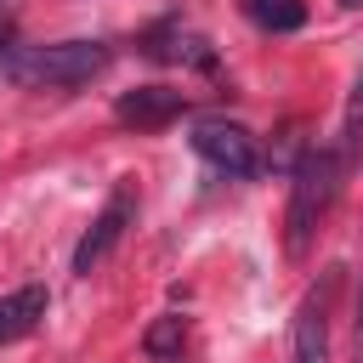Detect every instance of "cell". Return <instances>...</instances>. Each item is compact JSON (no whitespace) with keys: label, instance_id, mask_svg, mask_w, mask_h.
<instances>
[{"label":"cell","instance_id":"6da1fadb","mask_svg":"<svg viewBox=\"0 0 363 363\" xmlns=\"http://www.w3.org/2000/svg\"><path fill=\"white\" fill-rule=\"evenodd\" d=\"M113 62V51L102 40H57V45H23L6 57V79L23 91H74L85 79H96Z\"/></svg>","mask_w":363,"mask_h":363},{"label":"cell","instance_id":"7a4b0ae2","mask_svg":"<svg viewBox=\"0 0 363 363\" xmlns=\"http://www.w3.org/2000/svg\"><path fill=\"white\" fill-rule=\"evenodd\" d=\"M335 187H340V159L329 147H312L301 164H295V182H289V210H284V250L301 261L312 233L323 227L329 204H335Z\"/></svg>","mask_w":363,"mask_h":363},{"label":"cell","instance_id":"3957f363","mask_svg":"<svg viewBox=\"0 0 363 363\" xmlns=\"http://www.w3.org/2000/svg\"><path fill=\"white\" fill-rule=\"evenodd\" d=\"M187 142H193V153H199L210 170H221V176H255V170H261L255 136H250L244 125H233V119H199Z\"/></svg>","mask_w":363,"mask_h":363},{"label":"cell","instance_id":"277c9868","mask_svg":"<svg viewBox=\"0 0 363 363\" xmlns=\"http://www.w3.org/2000/svg\"><path fill=\"white\" fill-rule=\"evenodd\" d=\"M130 221H136V187H130V182H119V187L108 193V204L96 210V221L85 227V238L74 244V272H79V278H91V272L113 255V244L125 238V227H130Z\"/></svg>","mask_w":363,"mask_h":363},{"label":"cell","instance_id":"5b68a950","mask_svg":"<svg viewBox=\"0 0 363 363\" xmlns=\"http://www.w3.org/2000/svg\"><path fill=\"white\" fill-rule=\"evenodd\" d=\"M176 113H187V91H170V85H136L113 102V119L130 125V130H159Z\"/></svg>","mask_w":363,"mask_h":363},{"label":"cell","instance_id":"8992f818","mask_svg":"<svg viewBox=\"0 0 363 363\" xmlns=\"http://www.w3.org/2000/svg\"><path fill=\"white\" fill-rule=\"evenodd\" d=\"M45 306H51L45 284H23V289L0 295V346H11V340H23V335H34V329L45 323Z\"/></svg>","mask_w":363,"mask_h":363},{"label":"cell","instance_id":"52a82bcc","mask_svg":"<svg viewBox=\"0 0 363 363\" xmlns=\"http://www.w3.org/2000/svg\"><path fill=\"white\" fill-rule=\"evenodd\" d=\"M142 51H147V57H159V62H193V68H216L210 45H204L199 34H187V28H176V23L153 28V34L142 40Z\"/></svg>","mask_w":363,"mask_h":363},{"label":"cell","instance_id":"ba28073f","mask_svg":"<svg viewBox=\"0 0 363 363\" xmlns=\"http://www.w3.org/2000/svg\"><path fill=\"white\" fill-rule=\"evenodd\" d=\"M329 352V318H323V295L312 289L295 312V363H323Z\"/></svg>","mask_w":363,"mask_h":363},{"label":"cell","instance_id":"9c48e42d","mask_svg":"<svg viewBox=\"0 0 363 363\" xmlns=\"http://www.w3.org/2000/svg\"><path fill=\"white\" fill-rule=\"evenodd\" d=\"M182 340H187V323H182V318H153L147 335H142V352H147L153 363H176V357H182Z\"/></svg>","mask_w":363,"mask_h":363},{"label":"cell","instance_id":"30bf717a","mask_svg":"<svg viewBox=\"0 0 363 363\" xmlns=\"http://www.w3.org/2000/svg\"><path fill=\"white\" fill-rule=\"evenodd\" d=\"M244 11H250L261 28H272V34H289V28L306 23V6H301V0H244Z\"/></svg>","mask_w":363,"mask_h":363},{"label":"cell","instance_id":"8fae6325","mask_svg":"<svg viewBox=\"0 0 363 363\" xmlns=\"http://www.w3.org/2000/svg\"><path fill=\"white\" fill-rule=\"evenodd\" d=\"M346 130H352V136L363 130V74H357V85H352V102H346Z\"/></svg>","mask_w":363,"mask_h":363},{"label":"cell","instance_id":"7c38bea8","mask_svg":"<svg viewBox=\"0 0 363 363\" xmlns=\"http://www.w3.org/2000/svg\"><path fill=\"white\" fill-rule=\"evenodd\" d=\"M357 352H363V295H357Z\"/></svg>","mask_w":363,"mask_h":363},{"label":"cell","instance_id":"4fadbf2b","mask_svg":"<svg viewBox=\"0 0 363 363\" xmlns=\"http://www.w3.org/2000/svg\"><path fill=\"white\" fill-rule=\"evenodd\" d=\"M6 34H11V28H6V17H0V51H6Z\"/></svg>","mask_w":363,"mask_h":363},{"label":"cell","instance_id":"5bb4252c","mask_svg":"<svg viewBox=\"0 0 363 363\" xmlns=\"http://www.w3.org/2000/svg\"><path fill=\"white\" fill-rule=\"evenodd\" d=\"M340 6H357V0H340Z\"/></svg>","mask_w":363,"mask_h":363}]
</instances>
